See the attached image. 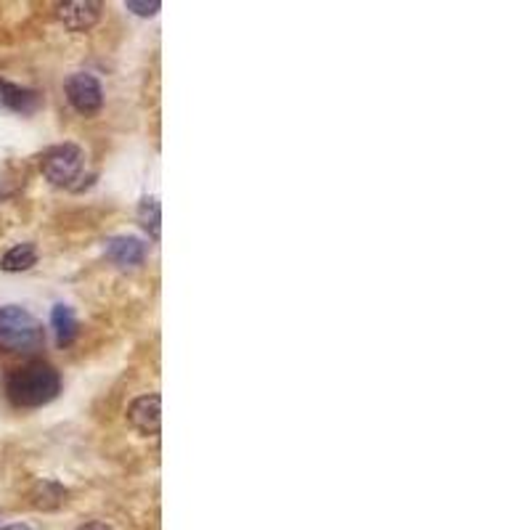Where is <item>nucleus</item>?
<instances>
[{
	"label": "nucleus",
	"mask_w": 530,
	"mask_h": 530,
	"mask_svg": "<svg viewBox=\"0 0 530 530\" xmlns=\"http://www.w3.org/2000/svg\"><path fill=\"white\" fill-rule=\"evenodd\" d=\"M61 390L59 372L45 361H29L21 369H13L5 380V396L19 408H37L51 403Z\"/></svg>",
	"instance_id": "nucleus-1"
},
{
	"label": "nucleus",
	"mask_w": 530,
	"mask_h": 530,
	"mask_svg": "<svg viewBox=\"0 0 530 530\" xmlns=\"http://www.w3.org/2000/svg\"><path fill=\"white\" fill-rule=\"evenodd\" d=\"M43 345L40 324L19 305L0 308V350L32 353Z\"/></svg>",
	"instance_id": "nucleus-2"
},
{
	"label": "nucleus",
	"mask_w": 530,
	"mask_h": 530,
	"mask_svg": "<svg viewBox=\"0 0 530 530\" xmlns=\"http://www.w3.org/2000/svg\"><path fill=\"white\" fill-rule=\"evenodd\" d=\"M83 167H85V151L80 146H75V143L53 146L43 157V173L56 186H69L72 181H77Z\"/></svg>",
	"instance_id": "nucleus-3"
},
{
	"label": "nucleus",
	"mask_w": 530,
	"mask_h": 530,
	"mask_svg": "<svg viewBox=\"0 0 530 530\" xmlns=\"http://www.w3.org/2000/svg\"><path fill=\"white\" fill-rule=\"evenodd\" d=\"M64 91H67V101L72 104V109H75L77 115L91 117V115H96V112L104 107V88H101V83H99L93 75H88V72L72 75V77L67 80Z\"/></svg>",
	"instance_id": "nucleus-4"
},
{
	"label": "nucleus",
	"mask_w": 530,
	"mask_h": 530,
	"mask_svg": "<svg viewBox=\"0 0 530 530\" xmlns=\"http://www.w3.org/2000/svg\"><path fill=\"white\" fill-rule=\"evenodd\" d=\"M101 8L99 0H69L56 8V16L69 32H85L101 19Z\"/></svg>",
	"instance_id": "nucleus-5"
},
{
	"label": "nucleus",
	"mask_w": 530,
	"mask_h": 530,
	"mask_svg": "<svg viewBox=\"0 0 530 530\" xmlns=\"http://www.w3.org/2000/svg\"><path fill=\"white\" fill-rule=\"evenodd\" d=\"M128 422L141 435H157L162 424V400L159 396H141L128 406Z\"/></svg>",
	"instance_id": "nucleus-6"
},
{
	"label": "nucleus",
	"mask_w": 530,
	"mask_h": 530,
	"mask_svg": "<svg viewBox=\"0 0 530 530\" xmlns=\"http://www.w3.org/2000/svg\"><path fill=\"white\" fill-rule=\"evenodd\" d=\"M107 255L117 265L131 268L146 261V245L135 237H115L107 242Z\"/></svg>",
	"instance_id": "nucleus-7"
},
{
	"label": "nucleus",
	"mask_w": 530,
	"mask_h": 530,
	"mask_svg": "<svg viewBox=\"0 0 530 530\" xmlns=\"http://www.w3.org/2000/svg\"><path fill=\"white\" fill-rule=\"evenodd\" d=\"M51 324L56 329V340H59L61 348L69 345L77 337V318H75L69 305H56L53 313H51Z\"/></svg>",
	"instance_id": "nucleus-8"
},
{
	"label": "nucleus",
	"mask_w": 530,
	"mask_h": 530,
	"mask_svg": "<svg viewBox=\"0 0 530 530\" xmlns=\"http://www.w3.org/2000/svg\"><path fill=\"white\" fill-rule=\"evenodd\" d=\"M35 263H37V250H35V245H16V247H11V250L0 258V268L8 270V273L29 270Z\"/></svg>",
	"instance_id": "nucleus-9"
},
{
	"label": "nucleus",
	"mask_w": 530,
	"mask_h": 530,
	"mask_svg": "<svg viewBox=\"0 0 530 530\" xmlns=\"http://www.w3.org/2000/svg\"><path fill=\"white\" fill-rule=\"evenodd\" d=\"M67 491L56 483H37L32 491V507L37 510H56L64 502Z\"/></svg>",
	"instance_id": "nucleus-10"
},
{
	"label": "nucleus",
	"mask_w": 530,
	"mask_h": 530,
	"mask_svg": "<svg viewBox=\"0 0 530 530\" xmlns=\"http://www.w3.org/2000/svg\"><path fill=\"white\" fill-rule=\"evenodd\" d=\"M0 101L16 112H27L37 104V96L32 91H21L16 85H8V83H0Z\"/></svg>",
	"instance_id": "nucleus-11"
},
{
	"label": "nucleus",
	"mask_w": 530,
	"mask_h": 530,
	"mask_svg": "<svg viewBox=\"0 0 530 530\" xmlns=\"http://www.w3.org/2000/svg\"><path fill=\"white\" fill-rule=\"evenodd\" d=\"M141 223H143L146 231H151V237H159V205H157V199H143Z\"/></svg>",
	"instance_id": "nucleus-12"
},
{
	"label": "nucleus",
	"mask_w": 530,
	"mask_h": 530,
	"mask_svg": "<svg viewBox=\"0 0 530 530\" xmlns=\"http://www.w3.org/2000/svg\"><path fill=\"white\" fill-rule=\"evenodd\" d=\"M128 5V11H135L138 16H154L157 11H159V0H151V3H138V0H128L125 3Z\"/></svg>",
	"instance_id": "nucleus-13"
},
{
	"label": "nucleus",
	"mask_w": 530,
	"mask_h": 530,
	"mask_svg": "<svg viewBox=\"0 0 530 530\" xmlns=\"http://www.w3.org/2000/svg\"><path fill=\"white\" fill-rule=\"evenodd\" d=\"M77 530H112L109 526H104V523H85L83 528H77Z\"/></svg>",
	"instance_id": "nucleus-14"
},
{
	"label": "nucleus",
	"mask_w": 530,
	"mask_h": 530,
	"mask_svg": "<svg viewBox=\"0 0 530 530\" xmlns=\"http://www.w3.org/2000/svg\"><path fill=\"white\" fill-rule=\"evenodd\" d=\"M5 530H27V528H19V526H16V528H5Z\"/></svg>",
	"instance_id": "nucleus-15"
}]
</instances>
